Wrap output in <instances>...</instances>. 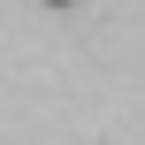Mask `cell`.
Listing matches in <instances>:
<instances>
[{
  "instance_id": "6da1fadb",
  "label": "cell",
  "mask_w": 145,
  "mask_h": 145,
  "mask_svg": "<svg viewBox=\"0 0 145 145\" xmlns=\"http://www.w3.org/2000/svg\"><path fill=\"white\" fill-rule=\"evenodd\" d=\"M46 8H76V0H46Z\"/></svg>"
}]
</instances>
